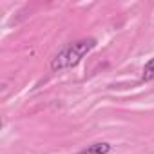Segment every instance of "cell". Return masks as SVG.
<instances>
[{"label":"cell","instance_id":"6da1fadb","mask_svg":"<svg viewBox=\"0 0 154 154\" xmlns=\"http://www.w3.org/2000/svg\"><path fill=\"white\" fill-rule=\"evenodd\" d=\"M94 45H96L94 38H84V40H78V42H74V44H69L65 49H62L53 58L51 69L53 71H62V69L74 67L91 49H94Z\"/></svg>","mask_w":154,"mask_h":154},{"label":"cell","instance_id":"7a4b0ae2","mask_svg":"<svg viewBox=\"0 0 154 154\" xmlns=\"http://www.w3.org/2000/svg\"><path fill=\"white\" fill-rule=\"evenodd\" d=\"M109 150H111V145L105 143V141H102V143H93V145H89L87 149L80 150V154H107Z\"/></svg>","mask_w":154,"mask_h":154},{"label":"cell","instance_id":"3957f363","mask_svg":"<svg viewBox=\"0 0 154 154\" xmlns=\"http://www.w3.org/2000/svg\"><path fill=\"white\" fill-rule=\"evenodd\" d=\"M141 80H143V82H150V80H154V58H150V60L145 63V67H143V74H141Z\"/></svg>","mask_w":154,"mask_h":154}]
</instances>
